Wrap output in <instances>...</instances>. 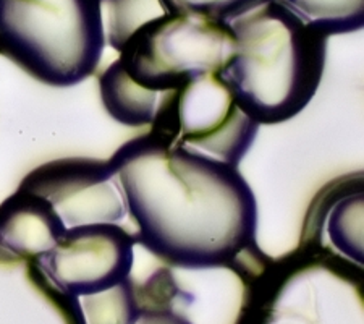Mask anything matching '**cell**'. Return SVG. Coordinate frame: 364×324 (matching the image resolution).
<instances>
[{
    "mask_svg": "<svg viewBox=\"0 0 364 324\" xmlns=\"http://www.w3.org/2000/svg\"><path fill=\"white\" fill-rule=\"evenodd\" d=\"M235 52L225 21L164 14L139 26L99 76L107 114L125 127L151 125L191 80L220 73Z\"/></svg>",
    "mask_w": 364,
    "mask_h": 324,
    "instance_id": "obj_2",
    "label": "cell"
},
{
    "mask_svg": "<svg viewBox=\"0 0 364 324\" xmlns=\"http://www.w3.org/2000/svg\"><path fill=\"white\" fill-rule=\"evenodd\" d=\"M136 237L119 224L67 229L54 249L36 259L44 278L58 292L85 297L130 278Z\"/></svg>",
    "mask_w": 364,
    "mask_h": 324,
    "instance_id": "obj_6",
    "label": "cell"
},
{
    "mask_svg": "<svg viewBox=\"0 0 364 324\" xmlns=\"http://www.w3.org/2000/svg\"><path fill=\"white\" fill-rule=\"evenodd\" d=\"M67 231L49 202L16 188L0 203V246L16 256L38 259Z\"/></svg>",
    "mask_w": 364,
    "mask_h": 324,
    "instance_id": "obj_8",
    "label": "cell"
},
{
    "mask_svg": "<svg viewBox=\"0 0 364 324\" xmlns=\"http://www.w3.org/2000/svg\"><path fill=\"white\" fill-rule=\"evenodd\" d=\"M104 49L101 0H0V56L41 83H81Z\"/></svg>",
    "mask_w": 364,
    "mask_h": 324,
    "instance_id": "obj_4",
    "label": "cell"
},
{
    "mask_svg": "<svg viewBox=\"0 0 364 324\" xmlns=\"http://www.w3.org/2000/svg\"><path fill=\"white\" fill-rule=\"evenodd\" d=\"M306 25L328 39L360 31L364 26V0H279Z\"/></svg>",
    "mask_w": 364,
    "mask_h": 324,
    "instance_id": "obj_10",
    "label": "cell"
},
{
    "mask_svg": "<svg viewBox=\"0 0 364 324\" xmlns=\"http://www.w3.org/2000/svg\"><path fill=\"white\" fill-rule=\"evenodd\" d=\"M167 14L201 15L208 19L232 23L256 7L271 0H159Z\"/></svg>",
    "mask_w": 364,
    "mask_h": 324,
    "instance_id": "obj_13",
    "label": "cell"
},
{
    "mask_svg": "<svg viewBox=\"0 0 364 324\" xmlns=\"http://www.w3.org/2000/svg\"><path fill=\"white\" fill-rule=\"evenodd\" d=\"M18 188L49 202L67 229L119 224L128 214L125 194L110 161L55 159L33 169Z\"/></svg>",
    "mask_w": 364,
    "mask_h": 324,
    "instance_id": "obj_7",
    "label": "cell"
},
{
    "mask_svg": "<svg viewBox=\"0 0 364 324\" xmlns=\"http://www.w3.org/2000/svg\"><path fill=\"white\" fill-rule=\"evenodd\" d=\"M101 4L107 14L105 43L117 52L139 26L167 14L159 0H101Z\"/></svg>",
    "mask_w": 364,
    "mask_h": 324,
    "instance_id": "obj_12",
    "label": "cell"
},
{
    "mask_svg": "<svg viewBox=\"0 0 364 324\" xmlns=\"http://www.w3.org/2000/svg\"><path fill=\"white\" fill-rule=\"evenodd\" d=\"M235 52L219 73L257 125H277L308 108L324 75L327 38L279 0L228 23Z\"/></svg>",
    "mask_w": 364,
    "mask_h": 324,
    "instance_id": "obj_3",
    "label": "cell"
},
{
    "mask_svg": "<svg viewBox=\"0 0 364 324\" xmlns=\"http://www.w3.org/2000/svg\"><path fill=\"white\" fill-rule=\"evenodd\" d=\"M80 324H134L141 315L136 284L128 278L109 291L78 297Z\"/></svg>",
    "mask_w": 364,
    "mask_h": 324,
    "instance_id": "obj_11",
    "label": "cell"
},
{
    "mask_svg": "<svg viewBox=\"0 0 364 324\" xmlns=\"http://www.w3.org/2000/svg\"><path fill=\"white\" fill-rule=\"evenodd\" d=\"M141 244L183 269L228 268L243 281L269 256L256 241L257 202L238 167L154 132L109 159Z\"/></svg>",
    "mask_w": 364,
    "mask_h": 324,
    "instance_id": "obj_1",
    "label": "cell"
},
{
    "mask_svg": "<svg viewBox=\"0 0 364 324\" xmlns=\"http://www.w3.org/2000/svg\"><path fill=\"white\" fill-rule=\"evenodd\" d=\"M134 324H193L177 313L173 306H141V315Z\"/></svg>",
    "mask_w": 364,
    "mask_h": 324,
    "instance_id": "obj_14",
    "label": "cell"
},
{
    "mask_svg": "<svg viewBox=\"0 0 364 324\" xmlns=\"http://www.w3.org/2000/svg\"><path fill=\"white\" fill-rule=\"evenodd\" d=\"M326 229L333 251L363 266V174L333 180L308 211L304 232Z\"/></svg>",
    "mask_w": 364,
    "mask_h": 324,
    "instance_id": "obj_9",
    "label": "cell"
},
{
    "mask_svg": "<svg viewBox=\"0 0 364 324\" xmlns=\"http://www.w3.org/2000/svg\"><path fill=\"white\" fill-rule=\"evenodd\" d=\"M257 130L219 73L191 80L151 123V132L235 167L255 143Z\"/></svg>",
    "mask_w": 364,
    "mask_h": 324,
    "instance_id": "obj_5",
    "label": "cell"
}]
</instances>
